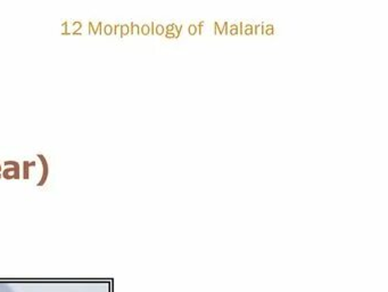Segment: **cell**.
<instances>
[{"label":"cell","instance_id":"6da1fadb","mask_svg":"<svg viewBox=\"0 0 388 292\" xmlns=\"http://www.w3.org/2000/svg\"><path fill=\"white\" fill-rule=\"evenodd\" d=\"M37 156L39 159H40L41 163H42V177H41L40 182L38 183V186L41 187L47 183L48 176H49V168H48V162H47V159L45 158V156H43L42 154H38Z\"/></svg>","mask_w":388,"mask_h":292},{"label":"cell","instance_id":"7a4b0ae2","mask_svg":"<svg viewBox=\"0 0 388 292\" xmlns=\"http://www.w3.org/2000/svg\"><path fill=\"white\" fill-rule=\"evenodd\" d=\"M4 164L6 167H13L14 168V180H20L21 173H20V163L16 161H5Z\"/></svg>","mask_w":388,"mask_h":292},{"label":"cell","instance_id":"3957f363","mask_svg":"<svg viewBox=\"0 0 388 292\" xmlns=\"http://www.w3.org/2000/svg\"><path fill=\"white\" fill-rule=\"evenodd\" d=\"M37 162L36 161H32V162H29V161H24L23 162V180L28 181L30 178V168L31 167H36Z\"/></svg>","mask_w":388,"mask_h":292},{"label":"cell","instance_id":"277c9868","mask_svg":"<svg viewBox=\"0 0 388 292\" xmlns=\"http://www.w3.org/2000/svg\"><path fill=\"white\" fill-rule=\"evenodd\" d=\"M14 168L13 167H7L5 170H4V173H3V177L5 178V180L7 181H11V180H14Z\"/></svg>","mask_w":388,"mask_h":292},{"label":"cell","instance_id":"5b68a950","mask_svg":"<svg viewBox=\"0 0 388 292\" xmlns=\"http://www.w3.org/2000/svg\"><path fill=\"white\" fill-rule=\"evenodd\" d=\"M243 34H246V36H252V34H254V25H252V24L244 25Z\"/></svg>","mask_w":388,"mask_h":292},{"label":"cell","instance_id":"8992f818","mask_svg":"<svg viewBox=\"0 0 388 292\" xmlns=\"http://www.w3.org/2000/svg\"><path fill=\"white\" fill-rule=\"evenodd\" d=\"M263 34H267V36H272V34H274V27H273V25L272 24L264 25Z\"/></svg>","mask_w":388,"mask_h":292},{"label":"cell","instance_id":"52a82bcc","mask_svg":"<svg viewBox=\"0 0 388 292\" xmlns=\"http://www.w3.org/2000/svg\"><path fill=\"white\" fill-rule=\"evenodd\" d=\"M228 34H231V36H237V34H239L238 24H231L228 29Z\"/></svg>","mask_w":388,"mask_h":292},{"label":"cell","instance_id":"ba28073f","mask_svg":"<svg viewBox=\"0 0 388 292\" xmlns=\"http://www.w3.org/2000/svg\"><path fill=\"white\" fill-rule=\"evenodd\" d=\"M154 32L159 36H163L165 33V27L162 24H156V28H154Z\"/></svg>","mask_w":388,"mask_h":292},{"label":"cell","instance_id":"9c48e42d","mask_svg":"<svg viewBox=\"0 0 388 292\" xmlns=\"http://www.w3.org/2000/svg\"><path fill=\"white\" fill-rule=\"evenodd\" d=\"M197 32H198L197 25L194 24V23H191L189 25V28H188V33L190 34V36H196V34H197Z\"/></svg>","mask_w":388,"mask_h":292},{"label":"cell","instance_id":"30bf717a","mask_svg":"<svg viewBox=\"0 0 388 292\" xmlns=\"http://www.w3.org/2000/svg\"><path fill=\"white\" fill-rule=\"evenodd\" d=\"M140 33H142L143 36H148L150 33V27L148 24H143L142 28H140Z\"/></svg>","mask_w":388,"mask_h":292},{"label":"cell","instance_id":"8fae6325","mask_svg":"<svg viewBox=\"0 0 388 292\" xmlns=\"http://www.w3.org/2000/svg\"><path fill=\"white\" fill-rule=\"evenodd\" d=\"M214 33L215 34H223V27L222 25H220L217 22H215L214 23Z\"/></svg>","mask_w":388,"mask_h":292},{"label":"cell","instance_id":"7c38bea8","mask_svg":"<svg viewBox=\"0 0 388 292\" xmlns=\"http://www.w3.org/2000/svg\"><path fill=\"white\" fill-rule=\"evenodd\" d=\"M0 292H15V291L13 290L10 285L0 283Z\"/></svg>","mask_w":388,"mask_h":292},{"label":"cell","instance_id":"4fadbf2b","mask_svg":"<svg viewBox=\"0 0 388 292\" xmlns=\"http://www.w3.org/2000/svg\"><path fill=\"white\" fill-rule=\"evenodd\" d=\"M264 24H256L254 25V33L255 34H263Z\"/></svg>","mask_w":388,"mask_h":292},{"label":"cell","instance_id":"5bb4252c","mask_svg":"<svg viewBox=\"0 0 388 292\" xmlns=\"http://www.w3.org/2000/svg\"><path fill=\"white\" fill-rule=\"evenodd\" d=\"M130 29H131V31H130V33H131V34H134V33L139 34V33H140V27H139V25H137V24L131 23V28H130Z\"/></svg>","mask_w":388,"mask_h":292},{"label":"cell","instance_id":"9a60e30c","mask_svg":"<svg viewBox=\"0 0 388 292\" xmlns=\"http://www.w3.org/2000/svg\"><path fill=\"white\" fill-rule=\"evenodd\" d=\"M177 29V24H168L167 27H165V32H174Z\"/></svg>","mask_w":388,"mask_h":292},{"label":"cell","instance_id":"2e32d148","mask_svg":"<svg viewBox=\"0 0 388 292\" xmlns=\"http://www.w3.org/2000/svg\"><path fill=\"white\" fill-rule=\"evenodd\" d=\"M222 27H223V32H224L225 34H228V29H229L228 22H224V23L222 24Z\"/></svg>","mask_w":388,"mask_h":292},{"label":"cell","instance_id":"e0dca14e","mask_svg":"<svg viewBox=\"0 0 388 292\" xmlns=\"http://www.w3.org/2000/svg\"><path fill=\"white\" fill-rule=\"evenodd\" d=\"M165 38L168 39H173L174 38V32H165Z\"/></svg>","mask_w":388,"mask_h":292},{"label":"cell","instance_id":"ac0fdd59","mask_svg":"<svg viewBox=\"0 0 388 292\" xmlns=\"http://www.w3.org/2000/svg\"><path fill=\"white\" fill-rule=\"evenodd\" d=\"M0 171H2V164H0Z\"/></svg>","mask_w":388,"mask_h":292},{"label":"cell","instance_id":"d6986e66","mask_svg":"<svg viewBox=\"0 0 388 292\" xmlns=\"http://www.w3.org/2000/svg\"><path fill=\"white\" fill-rule=\"evenodd\" d=\"M0 178H2V175H0Z\"/></svg>","mask_w":388,"mask_h":292}]
</instances>
